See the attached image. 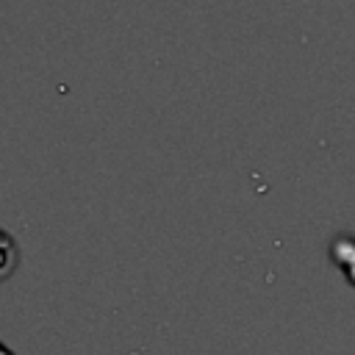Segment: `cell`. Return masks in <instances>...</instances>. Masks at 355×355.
Wrapping results in <instances>:
<instances>
[{
	"mask_svg": "<svg viewBox=\"0 0 355 355\" xmlns=\"http://www.w3.org/2000/svg\"><path fill=\"white\" fill-rule=\"evenodd\" d=\"M330 255L338 263V269L344 272L347 283L355 286V239L352 236H338L330 247Z\"/></svg>",
	"mask_w": 355,
	"mask_h": 355,
	"instance_id": "6da1fadb",
	"label": "cell"
}]
</instances>
